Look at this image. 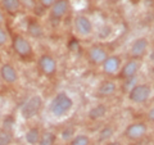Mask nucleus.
Listing matches in <instances>:
<instances>
[{
  "instance_id": "4468645a",
  "label": "nucleus",
  "mask_w": 154,
  "mask_h": 145,
  "mask_svg": "<svg viewBox=\"0 0 154 145\" xmlns=\"http://www.w3.org/2000/svg\"><path fill=\"white\" fill-rule=\"evenodd\" d=\"M117 91V85L116 82L110 81V80H104L100 82V85L96 89V95L100 96V98H108V96H112L116 94Z\"/></svg>"
},
{
  "instance_id": "f257e3e1",
  "label": "nucleus",
  "mask_w": 154,
  "mask_h": 145,
  "mask_svg": "<svg viewBox=\"0 0 154 145\" xmlns=\"http://www.w3.org/2000/svg\"><path fill=\"white\" fill-rule=\"evenodd\" d=\"M72 108H73V100L64 91L58 93L50 101V113L58 118L68 114Z\"/></svg>"
},
{
  "instance_id": "6ab92c4d",
  "label": "nucleus",
  "mask_w": 154,
  "mask_h": 145,
  "mask_svg": "<svg viewBox=\"0 0 154 145\" xmlns=\"http://www.w3.org/2000/svg\"><path fill=\"white\" fill-rule=\"evenodd\" d=\"M114 135V128L112 125H107L104 126L98 134V141L99 143H107L108 140Z\"/></svg>"
},
{
  "instance_id": "bb28decb",
  "label": "nucleus",
  "mask_w": 154,
  "mask_h": 145,
  "mask_svg": "<svg viewBox=\"0 0 154 145\" xmlns=\"http://www.w3.org/2000/svg\"><path fill=\"white\" fill-rule=\"evenodd\" d=\"M146 118L149 122H154V107H152L150 109L148 110V113H146Z\"/></svg>"
},
{
  "instance_id": "c756f323",
  "label": "nucleus",
  "mask_w": 154,
  "mask_h": 145,
  "mask_svg": "<svg viewBox=\"0 0 154 145\" xmlns=\"http://www.w3.org/2000/svg\"><path fill=\"white\" fill-rule=\"evenodd\" d=\"M109 2H110V3H113V4H116V3H119L121 0H109Z\"/></svg>"
},
{
  "instance_id": "39448f33",
  "label": "nucleus",
  "mask_w": 154,
  "mask_h": 145,
  "mask_svg": "<svg viewBox=\"0 0 154 145\" xmlns=\"http://www.w3.org/2000/svg\"><path fill=\"white\" fill-rule=\"evenodd\" d=\"M73 26H75V31L82 37L90 36L94 31L93 22H91V19L88 16H85V14H79V16L75 17Z\"/></svg>"
},
{
  "instance_id": "1a4fd4ad",
  "label": "nucleus",
  "mask_w": 154,
  "mask_h": 145,
  "mask_svg": "<svg viewBox=\"0 0 154 145\" xmlns=\"http://www.w3.org/2000/svg\"><path fill=\"white\" fill-rule=\"evenodd\" d=\"M122 67V58L119 55H108L107 59L103 62L102 71L107 76H114L117 75Z\"/></svg>"
},
{
  "instance_id": "2eb2a0df",
  "label": "nucleus",
  "mask_w": 154,
  "mask_h": 145,
  "mask_svg": "<svg viewBox=\"0 0 154 145\" xmlns=\"http://www.w3.org/2000/svg\"><path fill=\"white\" fill-rule=\"evenodd\" d=\"M107 112H108V108L105 104H96L89 109L88 117L90 121H99L105 117Z\"/></svg>"
},
{
  "instance_id": "473e14b6",
  "label": "nucleus",
  "mask_w": 154,
  "mask_h": 145,
  "mask_svg": "<svg viewBox=\"0 0 154 145\" xmlns=\"http://www.w3.org/2000/svg\"><path fill=\"white\" fill-rule=\"evenodd\" d=\"M153 44H154V39H153Z\"/></svg>"
},
{
  "instance_id": "423d86ee",
  "label": "nucleus",
  "mask_w": 154,
  "mask_h": 145,
  "mask_svg": "<svg viewBox=\"0 0 154 145\" xmlns=\"http://www.w3.org/2000/svg\"><path fill=\"white\" fill-rule=\"evenodd\" d=\"M148 132V125L145 122H132L125 128V136L128 140L136 141L140 140L146 135Z\"/></svg>"
},
{
  "instance_id": "f03ea898",
  "label": "nucleus",
  "mask_w": 154,
  "mask_h": 145,
  "mask_svg": "<svg viewBox=\"0 0 154 145\" xmlns=\"http://www.w3.org/2000/svg\"><path fill=\"white\" fill-rule=\"evenodd\" d=\"M152 86L149 84H136L132 89L128 90V100L135 104H144L152 96Z\"/></svg>"
},
{
  "instance_id": "2f4dec72",
  "label": "nucleus",
  "mask_w": 154,
  "mask_h": 145,
  "mask_svg": "<svg viewBox=\"0 0 154 145\" xmlns=\"http://www.w3.org/2000/svg\"><path fill=\"white\" fill-rule=\"evenodd\" d=\"M2 48H3V46H0V51H2Z\"/></svg>"
},
{
  "instance_id": "aec40b11",
  "label": "nucleus",
  "mask_w": 154,
  "mask_h": 145,
  "mask_svg": "<svg viewBox=\"0 0 154 145\" xmlns=\"http://www.w3.org/2000/svg\"><path fill=\"white\" fill-rule=\"evenodd\" d=\"M57 141V135L53 131H46L41 134V137L38 140L37 145H55Z\"/></svg>"
},
{
  "instance_id": "cd10ccee",
  "label": "nucleus",
  "mask_w": 154,
  "mask_h": 145,
  "mask_svg": "<svg viewBox=\"0 0 154 145\" xmlns=\"http://www.w3.org/2000/svg\"><path fill=\"white\" fill-rule=\"evenodd\" d=\"M4 21H5V17H4V13L0 11V26H3V23Z\"/></svg>"
},
{
  "instance_id": "f3484780",
  "label": "nucleus",
  "mask_w": 154,
  "mask_h": 145,
  "mask_svg": "<svg viewBox=\"0 0 154 145\" xmlns=\"http://www.w3.org/2000/svg\"><path fill=\"white\" fill-rule=\"evenodd\" d=\"M27 32L30 33L32 37L35 39H40L44 36V30H42L41 25L36 21H30L27 25Z\"/></svg>"
},
{
  "instance_id": "20e7f679",
  "label": "nucleus",
  "mask_w": 154,
  "mask_h": 145,
  "mask_svg": "<svg viewBox=\"0 0 154 145\" xmlns=\"http://www.w3.org/2000/svg\"><path fill=\"white\" fill-rule=\"evenodd\" d=\"M12 48L14 53L18 55L23 58V59H30V58L33 55V49H32V45L31 42L27 40L25 36L19 35H14L12 39Z\"/></svg>"
},
{
  "instance_id": "c85d7f7f",
  "label": "nucleus",
  "mask_w": 154,
  "mask_h": 145,
  "mask_svg": "<svg viewBox=\"0 0 154 145\" xmlns=\"http://www.w3.org/2000/svg\"><path fill=\"white\" fill-rule=\"evenodd\" d=\"M104 145H121V144H119L118 141H107Z\"/></svg>"
},
{
  "instance_id": "a878e982",
  "label": "nucleus",
  "mask_w": 154,
  "mask_h": 145,
  "mask_svg": "<svg viewBox=\"0 0 154 145\" xmlns=\"http://www.w3.org/2000/svg\"><path fill=\"white\" fill-rule=\"evenodd\" d=\"M57 0H38V4L44 8V9H48V8H51L54 5V3Z\"/></svg>"
},
{
  "instance_id": "412c9836",
  "label": "nucleus",
  "mask_w": 154,
  "mask_h": 145,
  "mask_svg": "<svg viewBox=\"0 0 154 145\" xmlns=\"http://www.w3.org/2000/svg\"><path fill=\"white\" fill-rule=\"evenodd\" d=\"M69 145H90V137L85 134L75 135L69 140Z\"/></svg>"
},
{
  "instance_id": "dca6fc26",
  "label": "nucleus",
  "mask_w": 154,
  "mask_h": 145,
  "mask_svg": "<svg viewBox=\"0 0 154 145\" xmlns=\"http://www.w3.org/2000/svg\"><path fill=\"white\" fill-rule=\"evenodd\" d=\"M2 7L8 14L17 16L19 11H21L22 3L21 0H2Z\"/></svg>"
},
{
  "instance_id": "b1692460",
  "label": "nucleus",
  "mask_w": 154,
  "mask_h": 145,
  "mask_svg": "<svg viewBox=\"0 0 154 145\" xmlns=\"http://www.w3.org/2000/svg\"><path fill=\"white\" fill-rule=\"evenodd\" d=\"M8 40H9V36L7 30L3 26H0V46H4L5 44H8Z\"/></svg>"
},
{
  "instance_id": "72a5a7b5",
  "label": "nucleus",
  "mask_w": 154,
  "mask_h": 145,
  "mask_svg": "<svg viewBox=\"0 0 154 145\" xmlns=\"http://www.w3.org/2000/svg\"><path fill=\"white\" fill-rule=\"evenodd\" d=\"M136 2H139V0H136Z\"/></svg>"
},
{
  "instance_id": "6e6552de",
  "label": "nucleus",
  "mask_w": 154,
  "mask_h": 145,
  "mask_svg": "<svg viewBox=\"0 0 154 145\" xmlns=\"http://www.w3.org/2000/svg\"><path fill=\"white\" fill-rule=\"evenodd\" d=\"M68 9H69V0H57L54 5L50 8V21L58 25L64 18Z\"/></svg>"
},
{
  "instance_id": "ddd939ff",
  "label": "nucleus",
  "mask_w": 154,
  "mask_h": 145,
  "mask_svg": "<svg viewBox=\"0 0 154 145\" xmlns=\"http://www.w3.org/2000/svg\"><path fill=\"white\" fill-rule=\"evenodd\" d=\"M0 77L4 82L13 85L18 81V72L11 63H4L0 68Z\"/></svg>"
},
{
  "instance_id": "5701e85b",
  "label": "nucleus",
  "mask_w": 154,
  "mask_h": 145,
  "mask_svg": "<svg viewBox=\"0 0 154 145\" xmlns=\"http://www.w3.org/2000/svg\"><path fill=\"white\" fill-rule=\"evenodd\" d=\"M60 135H62V139H63L64 141H69V140L75 136V128L73 127H67L62 131Z\"/></svg>"
},
{
  "instance_id": "9d476101",
  "label": "nucleus",
  "mask_w": 154,
  "mask_h": 145,
  "mask_svg": "<svg viewBox=\"0 0 154 145\" xmlns=\"http://www.w3.org/2000/svg\"><path fill=\"white\" fill-rule=\"evenodd\" d=\"M37 66L45 76H53L57 72V60L54 59V57H51L50 54H42L37 60Z\"/></svg>"
},
{
  "instance_id": "393cba45",
  "label": "nucleus",
  "mask_w": 154,
  "mask_h": 145,
  "mask_svg": "<svg viewBox=\"0 0 154 145\" xmlns=\"http://www.w3.org/2000/svg\"><path fill=\"white\" fill-rule=\"evenodd\" d=\"M137 84V76L136 77H131V79H127V80H125V84H123V88L126 89V90H130V89H132L135 85Z\"/></svg>"
},
{
  "instance_id": "a211bd4d",
  "label": "nucleus",
  "mask_w": 154,
  "mask_h": 145,
  "mask_svg": "<svg viewBox=\"0 0 154 145\" xmlns=\"http://www.w3.org/2000/svg\"><path fill=\"white\" fill-rule=\"evenodd\" d=\"M40 137H41V132H40V128H38V127H31V128H28L26 135H25L26 141L28 144H31V145H37Z\"/></svg>"
},
{
  "instance_id": "7ed1b4c3",
  "label": "nucleus",
  "mask_w": 154,
  "mask_h": 145,
  "mask_svg": "<svg viewBox=\"0 0 154 145\" xmlns=\"http://www.w3.org/2000/svg\"><path fill=\"white\" fill-rule=\"evenodd\" d=\"M42 98L40 95H32L30 96L25 103H23L22 108H21V114L25 119H31L35 116H37L40 113V110L42 108Z\"/></svg>"
},
{
  "instance_id": "f8f14e48",
  "label": "nucleus",
  "mask_w": 154,
  "mask_h": 145,
  "mask_svg": "<svg viewBox=\"0 0 154 145\" xmlns=\"http://www.w3.org/2000/svg\"><path fill=\"white\" fill-rule=\"evenodd\" d=\"M89 60L95 66H102L103 62L107 59L108 53L105 50V48L102 45H93L89 49Z\"/></svg>"
},
{
  "instance_id": "4be33fe9",
  "label": "nucleus",
  "mask_w": 154,
  "mask_h": 145,
  "mask_svg": "<svg viewBox=\"0 0 154 145\" xmlns=\"http://www.w3.org/2000/svg\"><path fill=\"white\" fill-rule=\"evenodd\" d=\"M13 141V135L11 130L2 128L0 130V145H11Z\"/></svg>"
},
{
  "instance_id": "0eeeda50",
  "label": "nucleus",
  "mask_w": 154,
  "mask_h": 145,
  "mask_svg": "<svg viewBox=\"0 0 154 145\" xmlns=\"http://www.w3.org/2000/svg\"><path fill=\"white\" fill-rule=\"evenodd\" d=\"M148 48H149V40L146 37H137L131 42L130 45V49H128V53H130V57L132 59H140L144 55L146 54L148 51Z\"/></svg>"
},
{
  "instance_id": "7c9ffc66",
  "label": "nucleus",
  "mask_w": 154,
  "mask_h": 145,
  "mask_svg": "<svg viewBox=\"0 0 154 145\" xmlns=\"http://www.w3.org/2000/svg\"><path fill=\"white\" fill-rule=\"evenodd\" d=\"M96 3H100V2H104V0H95Z\"/></svg>"
},
{
  "instance_id": "9b49d317",
  "label": "nucleus",
  "mask_w": 154,
  "mask_h": 145,
  "mask_svg": "<svg viewBox=\"0 0 154 145\" xmlns=\"http://www.w3.org/2000/svg\"><path fill=\"white\" fill-rule=\"evenodd\" d=\"M141 68V63L140 60L137 59H130L127 60L125 64H122L121 69H119V77L123 80H127V79H131V77H136L137 76V72L140 71Z\"/></svg>"
}]
</instances>
